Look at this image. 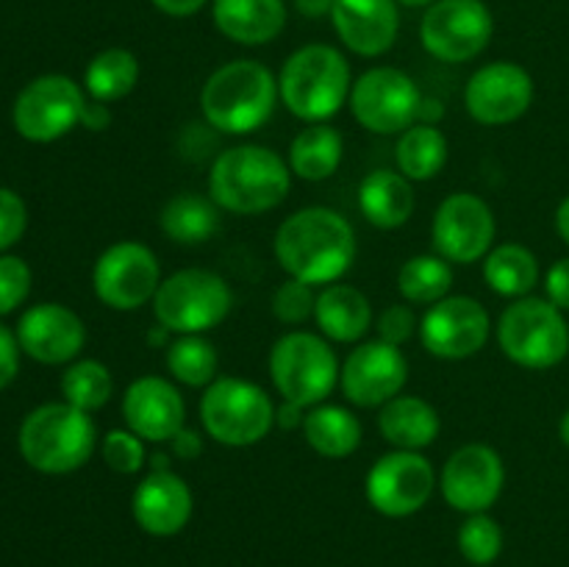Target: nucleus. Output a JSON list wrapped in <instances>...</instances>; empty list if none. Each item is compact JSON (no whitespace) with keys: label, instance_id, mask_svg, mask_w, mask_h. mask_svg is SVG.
<instances>
[{"label":"nucleus","instance_id":"1","mask_svg":"<svg viewBox=\"0 0 569 567\" xmlns=\"http://www.w3.org/2000/svg\"><path fill=\"white\" fill-rule=\"evenodd\" d=\"M272 253L287 278L328 287L342 281L356 261V231L331 206H303L292 211L272 237Z\"/></svg>","mask_w":569,"mask_h":567},{"label":"nucleus","instance_id":"2","mask_svg":"<svg viewBox=\"0 0 569 567\" xmlns=\"http://www.w3.org/2000/svg\"><path fill=\"white\" fill-rule=\"evenodd\" d=\"M206 189L228 215H267L287 200L292 189V170L287 159L267 145H231L211 161Z\"/></svg>","mask_w":569,"mask_h":567},{"label":"nucleus","instance_id":"3","mask_svg":"<svg viewBox=\"0 0 569 567\" xmlns=\"http://www.w3.org/2000/svg\"><path fill=\"white\" fill-rule=\"evenodd\" d=\"M278 100V76L256 59H231L217 67L200 89L203 122L217 133L248 137L270 122Z\"/></svg>","mask_w":569,"mask_h":567},{"label":"nucleus","instance_id":"4","mask_svg":"<svg viewBox=\"0 0 569 567\" xmlns=\"http://www.w3.org/2000/svg\"><path fill=\"white\" fill-rule=\"evenodd\" d=\"M353 72L342 50L311 42L295 50L278 72V94L289 115L309 122H328L348 106Z\"/></svg>","mask_w":569,"mask_h":567},{"label":"nucleus","instance_id":"5","mask_svg":"<svg viewBox=\"0 0 569 567\" xmlns=\"http://www.w3.org/2000/svg\"><path fill=\"white\" fill-rule=\"evenodd\" d=\"M98 442L92 415L76 409L67 400L42 404L28 411L17 434L26 465L44 476H67L81 470L98 450Z\"/></svg>","mask_w":569,"mask_h":567},{"label":"nucleus","instance_id":"6","mask_svg":"<svg viewBox=\"0 0 569 567\" xmlns=\"http://www.w3.org/2000/svg\"><path fill=\"white\" fill-rule=\"evenodd\" d=\"M200 426L226 448H253L276 428V404L256 381L220 376L200 395Z\"/></svg>","mask_w":569,"mask_h":567},{"label":"nucleus","instance_id":"7","mask_svg":"<svg viewBox=\"0 0 569 567\" xmlns=\"http://www.w3.org/2000/svg\"><path fill=\"white\" fill-rule=\"evenodd\" d=\"M495 337L506 359L526 370H550L569 354V322L565 311L537 295L511 300L500 311Z\"/></svg>","mask_w":569,"mask_h":567},{"label":"nucleus","instance_id":"8","mask_svg":"<svg viewBox=\"0 0 569 567\" xmlns=\"http://www.w3.org/2000/svg\"><path fill=\"white\" fill-rule=\"evenodd\" d=\"M270 381L283 400L306 406H320L339 387V365L333 342L322 334L287 331L276 339L267 359Z\"/></svg>","mask_w":569,"mask_h":567},{"label":"nucleus","instance_id":"9","mask_svg":"<svg viewBox=\"0 0 569 567\" xmlns=\"http://www.w3.org/2000/svg\"><path fill=\"white\" fill-rule=\"evenodd\" d=\"M233 309V289L220 272L206 267H183L161 281L153 298V317L159 326L181 334H209Z\"/></svg>","mask_w":569,"mask_h":567},{"label":"nucleus","instance_id":"10","mask_svg":"<svg viewBox=\"0 0 569 567\" xmlns=\"http://www.w3.org/2000/svg\"><path fill=\"white\" fill-rule=\"evenodd\" d=\"M422 92L415 78L398 67H370L350 89V115L365 131L378 137H400L420 115Z\"/></svg>","mask_w":569,"mask_h":567},{"label":"nucleus","instance_id":"11","mask_svg":"<svg viewBox=\"0 0 569 567\" xmlns=\"http://www.w3.org/2000/svg\"><path fill=\"white\" fill-rule=\"evenodd\" d=\"M87 100L81 83L61 72H48L22 87L11 109V122L28 142H56L81 126Z\"/></svg>","mask_w":569,"mask_h":567},{"label":"nucleus","instance_id":"12","mask_svg":"<svg viewBox=\"0 0 569 567\" xmlns=\"http://www.w3.org/2000/svg\"><path fill=\"white\" fill-rule=\"evenodd\" d=\"M161 265L153 248L137 239H120L98 256L92 267V289L103 306L114 311H137L153 304L161 287Z\"/></svg>","mask_w":569,"mask_h":567},{"label":"nucleus","instance_id":"13","mask_svg":"<svg viewBox=\"0 0 569 567\" xmlns=\"http://www.w3.org/2000/svg\"><path fill=\"white\" fill-rule=\"evenodd\" d=\"M495 17L483 0H437L420 22V42L445 64H465L489 48Z\"/></svg>","mask_w":569,"mask_h":567},{"label":"nucleus","instance_id":"14","mask_svg":"<svg viewBox=\"0 0 569 567\" xmlns=\"http://www.w3.org/2000/svg\"><path fill=\"white\" fill-rule=\"evenodd\" d=\"M498 220L481 195L450 192L437 206L431 220L433 253L450 265H476L495 248Z\"/></svg>","mask_w":569,"mask_h":567},{"label":"nucleus","instance_id":"15","mask_svg":"<svg viewBox=\"0 0 569 567\" xmlns=\"http://www.w3.org/2000/svg\"><path fill=\"white\" fill-rule=\"evenodd\" d=\"M439 476L422 450H389L367 470V504L383 517H411L431 500Z\"/></svg>","mask_w":569,"mask_h":567},{"label":"nucleus","instance_id":"16","mask_svg":"<svg viewBox=\"0 0 569 567\" xmlns=\"http://www.w3.org/2000/svg\"><path fill=\"white\" fill-rule=\"evenodd\" d=\"M420 342L433 359L465 361L481 354L492 337L487 306L472 295H448L420 317Z\"/></svg>","mask_w":569,"mask_h":567},{"label":"nucleus","instance_id":"17","mask_svg":"<svg viewBox=\"0 0 569 567\" xmlns=\"http://www.w3.org/2000/svg\"><path fill=\"white\" fill-rule=\"evenodd\" d=\"M409 381V359L398 345L367 339L353 345L339 370V389L356 409H381L403 392Z\"/></svg>","mask_w":569,"mask_h":567},{"label":"nucleus","instance_id":"18","mask_svg":"<svg viewBox=\"0 0 569 567\" xmlns=\"http://www.w3.org/2000/svg\"><path fill=\"white\" fill-rule=\"evenodd\" d=\"M506 487V465L487 442H467L448 456L439 472V489L450 509L461 515L489 511Z\"/></svg>","mask_w":569,"mask_h":567},{"label":"nucleus","instance_id":"19","mask_svg":"<svg viewBox=\"0 0 569 567\" xmlns=\"http://www.w3.org/2000/svg\"><path fill=\"white\" fill-rule=\"evenodd\" d=\"M533 78L517 61H489L478 67L465 87L467 115L487 128L511 126L533 106Z\"/></svg>","mask_w":569,"mask_h":567},{"label":"nucleus","instance_id":"20","mask_svg":"<svg viewBox=\"0 0 569 567\" xmlns=\"http://www.w3.org/2000/svg\"><path fill=\"white\" fill-rule=\"evenodd\" d=\"M122 422L144 442L167 445L187 426V400L172 378L139 376L122 392Z\"/></svg>","mask_w":569,"mask_h":567},{"label":"nucleus","instance_id":"21","mask_svg":"<svg viewBox=\"0 0 569 567\" xmlns=\"http://www.w3.org/2000/svg\"><path fill=\"white\" fill-rule=\"evenodd\" d=\"M17 342L22 354L39 365H70L87 345V326L64 304H37L22 311L17 322Z\"/></svg>","mask_w":569,"mask_h":567},{"label":"nucleus","instance_id":"22","mask_svg":"<svg viewBox=\"0 0 569 567\" xmlns=\"http://www.w3.org/2000/svg\"><path fill=\"white\" fill-rule=\"evenodd\" d=\"M194 511V495L176 470H150L131 495V515L150 537H176Z\"/></svg>","mask_w":569,"mask_h":567},{"label":"nucleus","instance_id":"23","mask_svg":"<svg viewBox=\"0 0 569 567\" xmlns=\"http://www.w3.org/2000/svg\"><path fill=\"white\" fill-rule=\"evenodd\" d=\"M333 31L350 53L378 59L398 42V0H337L331 11Z\"/></svg>","mask_w":569,"mask_h":567},{"label":"nucleus","instance_id":"24","mask_svg":"<svg viewBox=\"0 0 569 567\" xmlns=\"http://www.w3.org/2000/svg\"><path fill=\"white\" fill-rule=\"evenodd\" d=\"M214 28L233 44L259 48L276 42L287 28L283 0H211Z\"/></svg>","mask_w":569,"mask_h":567},{"label":"nucleus","instance_id":"25","mask_svg":"<svg viewBox=\"0 0 569 567\" xmlns=\"http://www.w3.org/2000/svg\"><path fill=\"white\" fill-rule=\"evenodd\" d=\"M372 304L353 284H328L317 292L315 322L328 342L359 345L372 328Z\"/></svg>","mask_w":569,"mask_h":567},{"label":"nucleus","instance_id":"26","mask_svg":"<svg viewBox=\"0 0 569 567\" xmlns=\"http://www.w3.org/2000/svg\"><path fill=\"white\" fill-rule=\"evenodd\" d=\"M356 203L372 228L395 231V228H403L415 215V183L398 170H372L361 178Z\"/></svg>","mask_w":569,"mask_h":567},{"label":"nucleus","instance_id":"27","mask_svg":"<svg viewBox=\"0 0 569 567\" xmlns=\"http://www.w3.org/2000/svg\"><path fill=\"white\" fill-rule=\"evenodd\" d=\"M378 431L392 450H426L437 442L442 420L426 398L400 392L378 409Z\"/></svg>","mask_w":569,"mask_h":567},{"label":"nucleus","instance_id":"28","mask_svg":"<svg viewBox=\"0 0 569 567\" xmlns=\"http://www.w3.org/2000/svg\"><path fill=\"white\" fill-rule=\"evenodd\" d=\"M300 431H303L306 445L317 456L333 461L353 456L361 448V439H365V426L356 417V411H350L348 406L328 404V400L306 411Z\"/></svg>","mask_w":569,"mask_h":567},{"label":"nucleus","instance_id":"29","mask_svg":"<svg viewBox=\"0 0 569 567\" xmlns=\"http://www.w3.org/2000/svg\"><path fill=\"white\" fill-rule=\"evenodd\" d=\"M342 156L345 139L339 128L328 126V122H309L303 131L295 133L292 145H289L287 165L300 181L320 183L337 176Z\"/></svg>","mask_w":569,"mask_h":567},{"label":"nucleus","instance_id":"30","mask_svg":"<svg viewBox=\"0 0 569 567\" xmlns=\"http://www.w3.org/2000/svg\"><path fill=\"white\" fill-rule=\"evenodd\" d=\"M222 209L209 198V192H178L161 206L159 228L170 242L194 248L220 231Z\"/></svg>","mask_w":569,"mask_h":567},{"label":"nucleus","instance_id":"31","mask_svg":"<svg viewBox=\"0 0 569 567\" xmlns=\"http://www.w3.org/2000/svg\"><path fill=\"white\" fill-rule=\"evenodd\" d=\"M483 281L500 298H528L539 284L537 253L520 242L495 245L483 256Z\"/></svg>","mask_w":569,"mask_h":567},{"label":"nucleus","instance_id":"32","mask_svg":"<svg viewBox=\"0 0 569 567\" xmlns=\"http://www.w3.org/2000/svg\"><path fill=\"white\" fill-rule=\"evenodd\" d=\"M448 156L450 145L442 128L426 126V122H415L411 128H406L395 148L398 172H403L411 183L433 181L448 165Z\"/></svg>","mask_w":569,"mask_h":567},{"label":"nucleus","instance_id":"33","mask_svg":"<svg viewBox=\"0 0 569 567\" xmlns=\"http://www.w3.org/2000/svg\"><path fill=\"white\" fill-rule=\"evenodd\" d=\"M164 367L181 387L206 389L220 378V354L206 334H181L164 350Z\"/></svg>","mask_w":569,"mask_h":567},{"label":"nucleus","instance_id":"34","mask_svg":"<svg viewBox=\"0 0 569 567\" xmlns=\"http://www.w3.org/2000/svg\"><path fill=\"white\" fill-rule=\"evenodd\" d=\"M139 83V59L128 48H106L83 70V89L92 100L117 103Z\"/></svg>","mask_w":569,"mask_h":567},{"label":"nucleus","instance_id":"35","mask_svg":"<svg viewBox=\"0 0 569 567\" xmlns=\"http://www.w3.org/2000/svg\"><path fill=\"white\" fill-rule=\"evenodd\" d=\"M453 289V265L439 253H417L398 270V292L411 306H433Z\"/></svg>","mask_w":569,"mask_h":567},{"label":"nucleus","instance_id":"36","mask_svg":"<svg viewBox=\"0 0 569 567\" xmlns=\"http://www.w3.org/2000/svg\"><path fill=\"white\" fill-rule=\"evenodd\" d=\"M61 395L70 406L81 411H100L114 395L111 370L98 359H76L61 372Z\"/></svg>","mask_w":569,"mask_h":567},{"label":"nucleus","instance_id":"37","mask_svg":"<svg viewBox=\"0 0 569 567\" xmlns=\"http://www.w3.org/2000/svg\"><path fill=\"white\" fill-rule=\"evenodd\" d=\"M456 543L470 565L487 567L503 554V528L489 511H476V515H467V520L459 526Z\"/></svg>","mask_w":569,"mask_h":567},{"label":"nucleus","instance_id":"38","mask_svg":"<svg viewBox=\"0 0 569 567\" xmlns=\"http://www.w3.org/2000/svg\"><path fill=\"white\" fill-rule=\"evenodd\" d=\"M100 456H103L106 467L120 476H133L148 465V448L144 439L137 437L131 428H111L100 439Z\"/></svg>","mask_w":569,"mask_h":567},{"label":"nucleus","instance_id":"39","mask_svg":"<svg viewBox=\"0 0 569 567\" xmlns=\"http://www.w3.org/2000/svg\"><path fill=\"white\" fill-rule=\"evenodd\" d=\"M315 287L306 281H298V278H287L283 284H278L270 300L272 315H276V320L283 322V326H303V322L315 320Z\"/></svg>","mask_w":569,"mask_h":567},{"label":"nucleus","instance_id":"40","mask_svg":"<svg viewBox=\"0 0 569 567\" xmlns=\"http://www.w3.org/2000/svg\"><path fill=\"white\" fill-rule=\"evenodd\" d=\"M31 267L20 256H0V315H11L31 295Z\"/></svg>","mask_w":569,"mask_h":567},{"label":"nucleus","instance_id":"41","mask_svg":"<svg viewBox=\"0 0 569 567\" xmlns=\"http://www.w3.org/2000/svg\"><path fill=\"white\" fill-rule=\"evenodd\" d=\"M376 331H378V339L403 348V345L420 331V317H417L415 306L406 304V300L403 304H392L376 317Z\"/></svg>","mask_w":569,"mask_h":567},{"label":"nucleus","instance_id":"42","mask_svg":"<svg viewBox=\"0 0 569 567\" xmlns=\"http://www.w3.org/2000/svg\"><path fill=\"white\" fill-rule=\"evenodd\" d=\"M28 228V209L26 200L14 189L0 187V253L9 250L22 239Z\"/></svg>","mask_w":569,"mask_h":567},{"label":"nucleus","instance_id":"43","mask_svg":"<svg viewBox=\"0 0 569 567\" xmlns=\"http://www.w3.org/2000/svg\"><path fill=\"white\" fill-rule=\"evenodd\" d=\"M545 298L561 311H569V256L553 261L545 272Z\"/></svg>","mask_w":569,"mask_h":567},{"label":"nucleus","instance_id":"44","mask_svg":"<svg viewBox=\"0 0 569 567\" xmlns=\"http://www.w3.org/2000/svg\"><path fill=\"white\" fill-rule=\"evenodd\" d=\"M17 372H20V342L17 334L0 322V389L9 387Z\"/></svg>","mask_w":569,"mask_h":567},{"label":"nucleus","instance_id":"45","mask_svg":"<svg viewBox=\"0 0 569 567\" xmlns=\"http://www.w3.org/2000/svg\"><path fill=\"white\" fill-rule=\"evenodd\" d=\"M167 445H170L172 459L192 461L203 454V434L194 431V428H189V426H183L181 431H178Z\"/></svg>","mask_w":569,"mask_h":567},{"label":"nucleus","instance_id":"46","mask_svg":"<svg viewBox=\"0 0 569 567\" xmlns=\"http://www.w3.org/2000/svg\"><path fill=\"white\" fill-rule=\"evenodd\" d=\"M150 3H153L161 14L183 20V17H192V14H198L200 9H206L211 0H150Z\"/></svg>","mask_w":569,"mask_h":567},{"label":"nucleus","instance_id":"47","mask_svg":"<svg viewBox=\"0 0 569 567\" xmlns=\"http://www.w3.org/2000/svg\"><path fill=\"white\" fill-rule=\"evenodd\" d=\"M81 126L89 131H106L111 126V111L109 103H100V100H87V109H83Z\"/></svg>","mask_w":569,"mask_h":567},{"label":"nucleus","instance_id":"48","mask_svg":"<svg viewBox=\"0 0 569 567\" xmlns=\"http://www.w3.org/2000/svg\"><path fill=\"white\" fill-rule=\"evenodd\" d=\"M306 411H309L306 406L292 404V400H283L281 406H276V428H287V431L303 428Z\"/></svg>","mask_w":569,"mask_h":567},{"label":"nucleus","instance_id":"49","mask_svg":"<svg viewBox=\"0 0 569 567\" xmlns=\"http://www.w3.org/2000/svg\"><path fill=\"white\" fill-rule=\"evenodd\" d=\"M295 11L300 17H309V20H322V17H331L333 3L337 0H292Z\"/></svg>","mask_w":569,"mask_h":567},{"label":"nucleus","instance_id":"50","mask_svg":"<svg viewBox=\"0 0 569 567\" xmlns=\"http://www.w3.org/2000/svg\"><path fill=\"white\" fill-rule=\"evenodd\" d=\"M445 117V103L439 98H428L422 94L420 103V115H417V122H426V126H437L439 120Z\"/></svg>","mask_w":569,"mask_h":567},{"label":"nucleus","instance_id":"51","mask_svg":"<svg viewBox=\"0 0 569 567\" xmlns=\"http://www.w3.org/2000/svg\"><path fill=\"white\" fill-rule=\"evenodd\" d=\"M172 339H176V334L167 331V328H164V326H159V322H156V328H150V331L144 334V342H148L150 348H161V350H167V348H170Z\"/></svg>","mask_w":569,"mask_h":567},{"label":"nucleus","instance_id":"52","mask_svg":"<svg viewBox=\"0 0 569 567\" xmlns=\"http://www.w3.org/2000/svg\"><path fill=\"white\" fill-rule=\"evenodd\" d=\"M556 233H559L561 242L569 248V195L561 200L559 209H556Z\"/></svg>","mask_w":569,"mask_h":567},{"label":"nucleus","instance_id":"53","mask_svg":"<svg viewBox=\"0 0 569 567\" xmlns=\"http://www.w3.org/2000/svg\"><path fill=\"white\" fill-rule=\"evenodd\" d=\"M559 439L565 442V448H569V409L561 415V420H559Z\"/></svg>","mask_w":569,"mask_h":567},{"label":"nucleus","instance_id":"54","mask_svg":"<svg viewBox=\"0 0 569 567\" xmlns=\"http://www.w3.org/2000/svg\"><path fill=\"white\" fill-rule=\"evenodd\" d=\"M437 0H398V6H406V9H428L433 6Z\"/></svg>","mask_w":569,"mask_h":567}]
</instances>
